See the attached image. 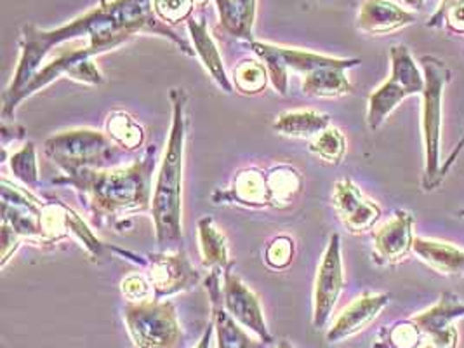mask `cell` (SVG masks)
Segmentation results:
<instances>
[{
  "mask_svg": "<svg viewBox=\"0 0 464 348\" xmlns=\"http://www.w3.org/2000/svg\"><path fill=\"white\" fill-rule=\"evenodd\" d=\"M138 34L159 35L174 44L181 53L195 56L193 45L169 24L159 20L153 11V0H111L54 30H41L35 24L23 26L22 54L11 84L2 94V113L41 70L45 56L54 47L87 39V47L100 56L121 47Z\"/></svg>",
  "mask_w": 464,
  "mask_h": 348,
  "instance_id": "1",
  "label": "cell"
},
{
  "mask_svg": "<svg viewBox=\"0 0 464 348\" xmlns=\"http://www.w3.org/2000/svg\"><path fill=\"white\" fill-rule=\"evenodd\" d=\"M157 168V147L150 145L141 159L129 166L111 169H81L54 178V185H68L87 202L96 227L106 219H121L151 211L153 173Z\"/></svg>",
  "mask_w": 464,
  "mask_h": 348,
  "instance_id": "2",
  "label": "cell"
},
{
  "mask_svg": "<svg viewBox=\"0 0 464 348\" xmlns=\"http://www.w3.org/2000/svg\"><path fill=\"white\" fill-rule=\"evenodd\" d=\"M172 121L166 152L153 185L151 218L155 227V240L160 251L183 249V169L187 149V105L188 94L181 87L169 92Z\"/></svg>",
  "mask_w": 464,
  "mask_h": 348,
  "instance_id": "3",
  "label": "cell"
},
{
  "mask_svg": "<svg viewBox=\"0 0 464 348\" xmlns=\"http://www.w3.org/2000/svg\"><path fill=\"white\" fill-rule=\"evenodd\" d=\"M44 152L62 171L72 174L81 169H111L119 168L124 155L106 132L96 130H72L58 132L45 140Z\"/></svg>",
  "mask_w": 464,
  "mask_h": 348,
  "instance_id": "4",
  "label": "cell"
},
{
  "mask_svg": "<svg viewBox=\"0 0 464 348\" xmlns=\"http://www.w3.org/2000/svg\"><path fill=\"white\" fill-rule=\"evenodd\" d=\"M422 134L426 150V169L422 188L433 190L440 183V130H442V98L450 81V70L435 56H422Z\"/></svg>",
  "mask_w": 464,
  "mask_h": 348,
  "instance_id": "5",
  "label": "cell"
},
{
  "mask_svg": "<svg viewBox=\"0 0 464 348\" xmlns=\"http://www.w3.org/2000/svg\"><path fill=\"white\" fill-rule=\"evenodd\" d=\"M2 266L11 260L23 239L45 244V204L22 187L2 179Z\"/></svg>",
  "mask_w": 464,
  "mask_h": 348,
  "instance_id": "6",
  "label": "cell"
},
{
  "mask_svg": "<svg viewBox=\"0 0 464 348\" xmlns=\"http://www.w3.org/2000/svg\"><path fill=\"white\" fill-rule=\"evenodd\" d=\"M392 75L369 96L367 124L372 130H380L386 117L409 96L422 94L424 75L414 62L407 45H393L390 49Z\"/></svg>",
  "mask_w": 464,
  "mask_h": 348,
  "instance_id": "7",
  "label": "cell"
},
{
  "mask_svg": "<svg viewBox=\"0 0 464 348\" xmlns=\"http://www.w3.org/2000/svg\"><path fill=\"white\" fill-rule=\"evenodd\" d=\"M124 323L136 348H178L181 343L176 308L168 300L127 304Z\"/></svg>",
  "mask_w": 464,
  "mask_h": 348,
  "instance_id": "8",
  "label": "cell"
},
{
  "mask_svg": "<svg viewBox=\"0 0 464 348\" xmlns=\"http://www.w3.org/2000/svg\"><path fill=\"white\" fill-rule=\"evenodd\" d=\"M96 56L98 54L87 45L72 49V51L70 49L63 51L58 58H54L51 63L44 65L34 75V79L23 87L22 92L16 96V100L11 103V107L2 113V117L13 119L14 111L20 107L22 102L62 77H68V79H73L77 82L89 84V86H102L105 82V77L94 63Z\"/></svg>",
  "mask_w": 464,
  "mask_h": 348,
  "instance_id": "9",
  "label": "cell"
},
{
  "mask_svg": "<svg viewBox=\"0 0 464 348\" xmlns=\"http://www.w3.org/2000/svg\"><path fill=\"white\" fill-rule=\"evenodd\" d=\"M254 54L265 63L270 73V84L274 86L278 94H287L289 91V77L293 73H299L306 77L318 66L325 65L333 56L318 54L304 49L295 47H284L275 44L251 43Z\"/></svg>",
  "mask_w": 464,
  "mask_h": 348,
  "instance_id": "10",
  "label": "cell"
},
{
  "mask_svg": "<svg viewBox=\"0 0 464 348\" xmlns=\"http://www.w3.org/2000/svg\"><path fill=\"white\" fill-rule=\"evenodd\" d=\"M148 279L153 285V300H166L198 285L202 276L191 265L185 249L148 255Z\"/></svg>",
  "mask_w": 464,
  "mask_h": 348,
  "instance_id": "11",
  "label": "cell"
},
{
  "mask_svg": "<svg viewBox=\"0 0 464 348\" xmlns=\"http://www.w3.org/2000/svg\"><path fill=\"white\" fill-rule=\"evenodd\" d=\"M233 268H235V265H232L228 270H225V274H223L225 308L228 310V314L240 326L253 334L254 338H257L259 342L272 347L275 338L266 326L261 304L253 291L242 283V279L237 276V272Z\"/></svg>",
  "mask_w": 464,
  "mask_h": 348,
  "instance_id": "12",
  "label": "cell"
},
{
  "mask_svg": "<svg viewBox=\"0 0 464 348\" xmlns=\"http://www.w3.org/2000/svg\"><path fill=\"white\" fill-rule=\"evenodd\" d=\"M344 285L341 237L333 234L318 266L314 289V327L322 329L329 323Z\"/></svg>",
  "mask_w": 464,
  "mask_h": 348,
  "instance_id": "13",
  "label": "cell"
},
{
  "mask_svg": "<svg viewBox=\"0 0 464 348\" xmlns=\"http://www.w3.org/2000/svg\"><path fill=\"white\" fill-rule=\"evenodd\" d=\"M221 270H211L206 279V289L211 302L212 327L218 340V348H270V345L253 338L249 331L240 326L223 304V279Z\"/></svg>",
  "mask_w": 464,
  "mask_h": 348,
  "instance_id": "14",
  "label": "cell"
},
{
  "mask_svg": "<svg viewBox=\"0 0 464 348\" xmlns=\"http://www.w3.org/2000/svg\"><path fill=\"white\" fill-rule=\"evenodd\" d=\"M463 317L464 304L459 296L454 293H443L439 304L412 317V323L421 329L422 334L431 338L433 347L458 348L459 334L452 324Z\"/></svg>",
  "mask_w": 464,
  "mask_h": 348,
  "instance_id": "15",
  "label": "cell"
},
{
  "mask_svg": "<svg viewBox=\"0 0 464 348\" xmlns=\"http://www.w3.org/2000/svg\"><path fill=\"white\" fill-rule=\"evenodd\" d=\"M333 206L344 228L355 236L369 232L381 218L380 206L360 192L359 187L344 178L334 185Z\"/></svg>",
  "mask_w": 464,
  "mask_h": 348,
  "instance_id": "16",
  "label": "cell"
},
{
  "mask_svg": "<svg viewBox=\"0 0 464 348\" xmlns=\"http://www.w3.org/2000/svg\"><path fill=\"white\" fill-rule=\"evenodd\" d=\"M216 204H237L251 209L276 208L270 173L259 168H247L235 174L232 185L212 196Z\"/></svg>",
  "mask_w": 464,
  "mask_h": 348,
  "instance_id": "17",
  "label": "cell"
},
{
  "mask_svg": "<svg viewBox=\"0 0 464 348\" xmlns=\"http://www.w3.org/2000/svg\"><path fill=\"white\" fill-rule=\"evenodd\" d=\"M390 304V295L386 293H365L359 296L336 319V323L327 331L325 338L329 343H339L362 329L369 326L381 312Z\"/></svg>",
  "mask_w": 464,
  "mask_h": 348,
  "instance_id": "18",
  "label": "cell"
},
{
  "mask_svg": "<svg viewBox=\"0 0 464 348\" xmlns=\"http://www.w3.org/2000/svg\"><path fill=\"white\" fill-rule=\"evenodd\" d=\"M414 217L407 211H397L395 217L384 223L374 234V256L380 265L399 263L412 251L414 244Z\"/></svg>",
  "mask_w": 464,
  "mask_h": 348,
  "instance_id": "19",
  "label": "cell"
},
{
  "mask_svg": "<svg viewBox=\"0 0 464 348\" xmlns=\"http://www.w3.org/2000/svg\"><path fill=\"white\" fill-rule=\"evenodd\" d=\"M359 65V58H331L325 65L318 66L303 79V92L312 98H341L350 94L353 87L346 77V72Z\"/></svg>",
  "mask_w": 464,
  "mask_h": 348,
  "instance_id": "20",
  "label": "cell"
},
{
  "mask_svg": "<svg viewBox=\"0 0 464 348\" xmlns=\"http://www.w3.org/2000/svg\"><path fill=\"white\" fill-rule=\"evenodd\" d=\"M416 20L414 13L401 9L392 0H365L360 9L359 28L371 35H386Z\"/></svg>",
  "mask_w": 464,
  "mask_h": 348,
  "instance_id": "21",
  "label": "cell"
},
{
  "mask_svg": "<svg viewBox=\"0 0 464 348\" xmlns=\"http://www.w3.org/2000/svg\"><path fill=\"white\" fill-rule=\"evenodd\" d=\"M187 26H188V34H190L195 56L200 60V63L208 70L214 84L225 92H233L235 87H233L232 79L228 77V73L225 70L221 53H219L218 45H216L211 34H209L208 22L204 18H190Z\"/></svg>",
  "mask_w": 464,
  "mask_h": 348,
  "instance_id": "22",
  "label": "cell"
},
{
  "mask_svg": "<svg viewBox=\"0 0 464 348\" xmlns=\"http://www.w3.org/2000/svg\"><path fill=\"white\" fill-rule=\"evenodd\" d=\"M221 28L237 41L254 43L256 0H214Z\"/></svg>",
  "mask_w": 464,
  "mask_h": 348,
  "instance_id": "23",
  "label": "cell"
},
{
  "mask_svg": "<svg viewBox=\"0 0 464 348\" xmlns=\"http://www.w3.org/2000/svg\"><path fill=\"white\" fill-rule=\"evenodd\" d=\"M412 251L443 276H463L464 251L442 240L416 237Z\"/></svg>",
  "mask_w": 464,
  "mask_h": 348,
  "instance_id": "24",
  "label": "cell"
},
{
  "mask_svg": "<svg viewBox=\"0 0 464 348\" xmlns=\"http://www.w3.org/2000/svg\"><path fill=\"white\" fill-rule=\"evenodd\" d=\"M331 128V115L317 110H295L276 117L274 130L289 138L312 140L322 130Z\"/></svg>",
  "mask_w": 464,
  "mask_h": 348,
  "instance_id": "25",
  "label": "cell"
},
{
  "mask_svg": "<svg viewBox=\"0 0 464 348\" xmlns=\"http://www.w3.org/2000/svg\"><path fill=\"white\" fill-rule=\"evenodd\" d=\"M198 247L206 268L209 270H228L232 265L230 249L227 237L219 232L211 217L202 218L198 221Z\"/></svg>",
  "mask_w": 464,
  "mask_h": 348,
  "instance_id": "26",
  "label": "cell"
},
{
  "mask_svg": "<svg viewBox=\"0 0 464 348\" xmlns=\"http://www.w3.org/2000/svg\"><path fill=\"white\" fill-rule=\"evenodd\" d=\"M105 132L108 138L126 153L140 150L145 143V130L124 110H115L106 117Z\"/></svg>",
  "mask_w": 464,
  "mask_h": 348,
  "instance_id": "27",
  "label": "cell"
},
{
  "mask_svg": "<svg viewBox=\"0 0 464 348\" xmlns=\"http://www.w3.org/2000/svg\"><path fill=\"white\" fill-rule=\"evenodd\" d=\"M233 87L247 96H256L265 91L270 82V73L263 62L246 60L235 66L232 75Z\"/></svg>",
  "mask_w": 464,
  "mask_h": 348,
  "instance_id": "28",
  "label": "cell"
},
{
  "mask_svg": "<svg viewBox=\"0 0 464 348\" xmlns=\"http://www.w3.org/2000/svg\"><path fill=\"white\" fill-rule=\"evenodd\" d=\"M9 166L14 178L22 181L23 185L28 187L30 190H37L41 187L37 149L34 141H28L18 152L13 153L9 159Z\"/></svg>",
  "mask_w": 464,
  "mask_h": 348,
  "instance_id": "29",
  "label": "cell"
},
{
  "mask_svg": "<svg viewBox=\"0 0 464 348\" xmlns=\"http://www.w3.org/2000/svg\"><path fill=\"white\" fill-rule=\"evenodd\" d=\"M310 152L329 164L338 166L346 153V140L338 128H327L310 140Z\"/></svg>",
  "mask_w": 464,
  "mask_h": 348,
  "instance_id": "30",
  "label": "cell"
},
{
  "mask_svg": "<svg viewBox=\"0 0 464 348\" xmlns=\"http://www.w3.org/2000/svg\"><path fill=\"white\" fill-rule=\"evenodd\" d=\"M421 329L411 321H401L382 333L388 348H418L421 342Z\"/></svg>",
  "mask_w": 464,
  "mask_h": 348,
  "instance_id": "31",
  "label": "cell"
},
{
  "mask_svg": "<svg viewBox=\"0 0 464 348\" xmlns=\"http://www.w3.org/2000/svg\"><path fill=\"white\" fill-rule=\"evenodd\" d=\"M195 0H153V11L166 24L190 20Z\"/></svg>",
  "mask_w": 464,
  "mask_h": 348,
  "instance_id": "32",
  "label": "cell"
},
{
  "mask_svg": "<svg viewBox=\"0 0 464 348\" xmlns=\"http://www.w3.org/2000/svg\"><path fill=\"white\" fill-rule=\"evenodd\" d=\"M295 255V239H291L289 236H278L266 246L265 261L274 270H284L293 263Z\"/></svg>",
  "mask_w": 464,
  "mask_h": 348,
  "instance_id": "33",
  "label": "cell"
},
{
  "mask_svg": "<svg viewBox=\"0 0 464 348\" xmlns=\"http://www.w3.org/2000/svg\"><path fill=\"white\" fill-rule=\"evenodd\" d=\"M122 296L127 304H143L148 300H153V285L150 279L140 274H132L121 283Z\"/></svg>",
  "mask_w": 464,
  "mask_h": 348,
  "instance_id": "34",
  "label": "cell"
},
{
  "mask_svg": "<svg viewBox=\"0 0 464 348\" xmlns=\"http://www.w3.org/2000/svg\"><path fill=\"white\" fill-rule=\"evenodd\" d=\"M443 24H447L456 34H464V0L450 4L447 7H440L428 22V26H437V28H440Z\"/></svg>",
  "mask_w": 464,
  "mask_h": 348,
  "instance_id": "35",
  "label": "cell"
},
{
  "mask_svg": "<svg viewBox=\"0 0 464 348\" xmlns=\"http://www.w3.org/2000/svg\"><path fill=\"white\" fill-rule=\"evenodd\" d=\"M464 149V134L463 138L459 140V143L456 145V149H454V152L450 153L449 155V159L445 160V164L442 166V169H440V181H442L443 178L447 176V173H449V169L454 166V162L458 160V157H459V153L463 152Z\"/></svg>",
  "mask_w": 464,
  "mask_h": 348,
  "instance_id": "36",
  "label": "cell"
},
{
  "mask_svg": "<svg viewBox=\"0 0 464 348\" xmlns=\"http://www.w3.org/2000/svg\"><path fill=\"white\" fill-rule=\"evenodd\" d=\"M212 334H214V327L209 326L204 331V334H202L197 348H211Z\"/></svg>",
  "mask_w": 464,
  "mask_h": 348,
  "instance_id": "37",
  "label": "cell"
},
{
  "mask_svg": "<svg viewBox=\"0 0 464 348\" xmlns=\"http://www.w3.org/2000/svg\"><path fill=\"white\" fill-rule=\"evenodd\" d=\"M424 2H426V0H403V4L409 5V7H412V9H421L422 5H424Z\"/></svg>",
  "mask_w": 464,
  "mask_h": 348,
  "instance_id": "38",
  "label": "cell"
},
{
  "mask_svg": "<svg viewBox=\"0 0 464 348\" xmlns=\"http://www.w3.org/2000/svg\"><path fill=\"white\" fill-rule=\"evenodd\" d=\"M276 348H295V345H293V343H291V342H287V340H282V342H280V345H278V347Z\"/></svg>",
  "mask_w": 464,
  "mask_h": 348,
  "instance_id": "39",
  "label": "cell"
},
{
  "mask_svg": "<svg viewBox=\"0 0 464 348\" xmlns=\"http://www.w3.org/2000/svg\"><path fill=\"white\" fill-rule=\"evenodd\" d=\"M456 2H461V0H442L440 7H447V5H450V4H456Z\"/></svg>",
  "mask_w": 464,
  "mask_h": 348,
  "instance_id": "40",
  "label": "cell"
},
{
  "mask_svg": "<svg viewBox=\"0 0 464 348\" xmlns=\"http://www.w3.org/2000/svg\"><path fill=\"white\" fill-rule=\"evenodd\" d=\"M195 2H198V4H204V2H208V0H195Z\"/></svg>",
  "mask_w": 464,
  "mask_h": 348,
  "instance_id": "41",
  "label": "cell"
},
{
  "mask_svg": "<svg viewBox=\"0 0 464 348\" xmlns=\"http://www.w3.org/2000/svg\"><path fill=\"white\" fill-rule=\"evenodd\" d=\"M106 2H108V0H100V5H103Z\"/></svg>",
  "mask_w": 464,
  "mask_h": 348,
  "instance_id": "42",
  "label": "cell"
},
{
  "mask_svg": "<svg viewBox=\"0 0 464 348\" xmlns=\"http://www.w3.org/2000/svg\"><path fill=\"white\" fill-rule=\"evenodd\" d=\"M424 348H437V347H433V345H428V347H424Z\"/></svg>",
  "mask_w": 464,
  "mask_h": 348,
  "instance_id": "43",
  "label": "cell"
},
{
  "mask_svg": "<svg viewBox=\"0 0 464 348\" xmlns=\"http://www.w3.org/2000/svg\"><path fill=\"white\" fill-rule=\"evenodd\" d=\"M459 215H461V217H464V209L463 211H461V213H459Z\"/></svg>",
  "mask_w": 464,
  "mask_h": 348,
  "instance_id": "44",
  "label": "cell"
}]
</instances>
